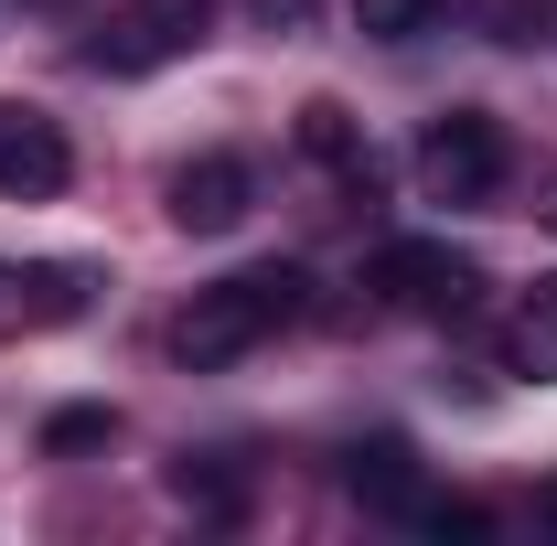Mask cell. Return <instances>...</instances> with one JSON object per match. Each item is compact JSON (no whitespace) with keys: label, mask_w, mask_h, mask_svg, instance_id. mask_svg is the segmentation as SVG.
Masks as SVG:
<instances>
[{"label":"cell","mask_w":557,"mask_h":546,"mask_svg":"<svg viewBox=\"0 0 557 546\" xmlns=\"http://www.w3.org/2000/svg\"><path fill=\"white\" fill-rule=\"evenodd\" d=\"M22 11H75V0H22Z\"/></svg>","instance_id":"18"},{"label":"cell","mask_w":557,"mask_h":546,"mask_svg":"<svg viewBox=\"0 0 557 546\" xmlns=\"http://www.w3.org/2000/svg\"><path fill=\"white\" fill-rule=\"evenodd\" d=\"M247 204H258V172H247L236 150H205V161L172 172V225H183V236H236Z\"/></svg>","instance_id":"6"},{"label":"cell","mask_w":557,"mask_h":546,"mask_svg":"<svg viewBox=\"0 0 557 546\" xmlns=\"http://www.w3.org/2000/svg\"><path fill=\"white\" fill-rule=\"evenodd\" d=\"M418 525H429V536H461V546H472V536H493V514H483V504H440V493H418Z\"/></svg>","instance_id":"13"},{"label":"cell","mask_w":557,"mask_h":546,"mask_svg":"<svg viewBox=\"0 0 557 546\" xmlns=\"http://www.w3.org/2000/svg\"><path fill=\"white\" fill-rule=\"evenodd\" d=\"M108 429H119V418H108V408H65V418H54V429H44V450H97Z\"/></svg>","instance_id":"14"},{"label":"cell","mask_w":557,"mask_h":546,"mask_svg":"<svg viewBox=\"0 0 557 546\" xmlns=\"http://www.w3.org/2000/svg\"><path fill=\"white\" fill-rule=\"evenodd\" d=\"M300 311H311V278L300 269H236V278H214V289H194V311L172 322V364L214 375V364L258 353L269 333H289Z\"/></svg>","instance_id":"1"},{"label":"cell","mask_w":557,"mask_h":546,"mask_svg":"<svg viewBox=\"0 0 557 546\" xmlns=\"http://www.w3.org/2000/svg\"><path fill=\"white\" fill-rule=\"evenodd\" d=\"M344 482L375 504V514H418V461H408V439H354V450H344Z\"/></svg>","instance_id":"9"},{"label":"cell","mask_w":557,"mask_h":546,"mask_svg":"<svg viewBox=\"0 0 557 546\" xmlns=\"http://www.w3.org/2000/svg\"><path fill=\"white\" fill-rule=\"evenodd\" d=\"M440 22H450V0H354V33L364 44H418Z\"/></svg>","instance_id":"10"},{"label":"cell","mask_w":557,"mask_h":546,"mask_svg":"<svg viewBox=\"0 0 557 546\" xmlns=\"http://www.w3.org/2000/svg\"><path fill=\"white\" fill-rule=\"evenodd\" d=\"M172 493H183V504H205V514H236V504H247V493H236V472H214V461H183V472H172Z\"/></svg>","instance_id":"12"},{"label":"cell","mask_w":557,"mask_h":546,"mask_svg":"<svg viewBox=\"0 0 557 546\" xmlns=\"http://www.w3.org/2000/svg\"><path fill=\"white\" fill-rule=\"evenodd\" d=\"M504 172H515V150H504V119H493V108L429 119V139H418V194H429V204H493Z\"/></svg>","instance_id":"2"},{"label":"cell","mask_w":557,"mask_h":546,"mask_svg":"<svg viewBox=\"0 0 557 546\" xmlns=\"http://www.w3.org/2000/svg\"><path fill=\"white\" fill-rule=\"evenodd\" d=\"M247 11H258L269 33H311V11H322V0H247Z\"/></svg>","instance_id":"15"},{"label":"cell","mask_w":557,"mask_h":546,"mask_svg":"<svg viewBox=\"0 0 557 546\" xmlns=\"http://www.w3.org/2000/svg\"><path fill=\"white\" fill-rule=\"evenodd\" d=\"M75 311H86L75 269H11L0 258V333H44V322H75Z\"/></svg>","instance_id":"7"},{"label":"cell","mask_w":557,"mask_h":546,"mask_svg":"<svg viewBox=\"0 0 557 546\" xmlns=\"http://www.w3.org/2000/svg\"><path fill=\"white\" fill-rule=\"evenodd\" d=\"M364 289H375L386 311H418V322H461V311H472V289H483V269H472V258H450L440 236H397V247H375Z\"/></svg>","instance_id":"3"},{"label":"cell","mask_w":557,"mask_h":546,"mask_svg":"<svg viewBox=\"0 0 557 546\" xmlns=\"http://www.w3.org/2000/svg\"><path fill=\"white\" fill-rule=\"evenodd\" d=\"M504 364H515L525 386H557V269L515 300V322H504Z\"/></svg>","instance_id":"8"},{"label":"cell","mask_w":557,"mask_h":546,"mask_svg":"<svg viewBox=\"0 0 557 546\" xmlns=\"http://www.w3.org/2000/svg\"><path fill=\"white\" fill-rule=\"evenodd\" d=\"M536 214H547V225H557V183H547V194H536Z\"/></svg>","instance_id":"17"},{"label":"cell","mask_w":557,"mask_h":546,"mask_svg":"<svg viewBox=\"0 0 557 546\" xmlns=\"http://www.w3.org/2000/svg\"><path fill=\"white\" fill-rule=\"evenodd\" d=\"M214 33V0H119L97 33V75H161Z\"/></svg>","instance_id":"4"},{"label":"cell","mask_w":557,"mask_h":546,"mask_svg":"<svg viewBox=\"0 0 557 546\" xmlns=\"http://www.w3.org/2000/svg\"><path fill=\"white\" fill-rule=\"evenodd\" d=\"M536 514H547V525H557V482H547V493H536Z\"/></svg>","instance_id":"16"},{"label":"cell","mask_w":557,"mask_h":546,"mask_svg":"<svg viewBox=\"0 0 557 546\" xmlns=\"http://www.w3.org/2000/svg\"><path fill=\"white\" fill-rule=\"evenodd\" d=\"M65 183H75L65 129H54L44 108H0V194H11V204H54Z\"/></svg>","instance_id":"5"},{"label":"cell","mask_w":557,"mask_h":546,"mask_svg":"<svg viewBox=\"0 0 557 546\" xmlns=\"http://www.w3.org/2000/svg\"><path fill=\"white\" fill-rule=\"evenodd\" d=\"M300 150L311 161H333V172H364V150H354V119L322 97V108H300Z\"/></svg>","instance_id":"11"}]
</instances>
